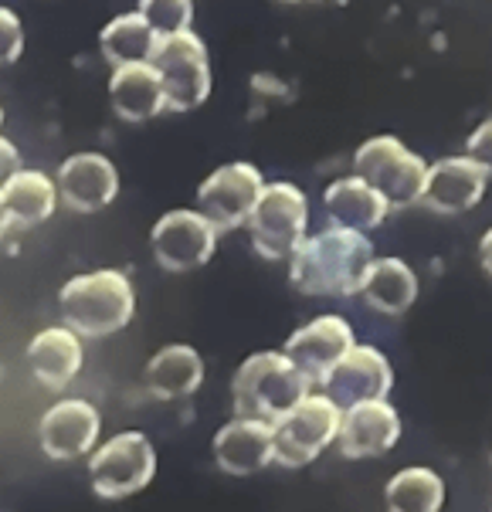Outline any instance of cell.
<instances>
[{
    "label": "cell",
    "mask_w": 492,
    "mask_h": 512,
    "mask_svg": "<svg viewBox=\"0 0 492 512\" xmlns=\"http://www.w3.org/2000/svg\"><path fill=\"white\" fill-rule=\"evenodd\" d=\"M374 258V241L367 234L330 224L316 234H306L302 245L289 255V282L309 299H347L360 292V282Z\"/></svg>",
    "instance_id": "cell-1"
},
{
    "label": "cell",
    "mask_w": 492,
    "mask_h": 512,
    "mask_svg": "<svg viewBox=\"0 0 492 512\" xmlns=\"http://www.w3.org/2000/svg\"><path fill=\"white\" fill-rule=\"evenodd\" d=\"M62 326L79 333L82 340L123 333L136 316V289L119 268H96V272L75 275L58 292Z\"/></svg>",
    "instance_id": "cell-2"
},
{
    "label": "cell",
    "mask_w": 492,
    "mask_h": 512,
    "mask_svg": "<svg viewBox=\"0 0 492 512\" xmlns=\"http://www.w3.org/2000/svg\"><path fill=\"white\" fill-rule=\"evenodd\" d=\"M306 394H313V380L282 350L252 353L231 377V401L245 418L279 421Z\"/></svg>",
    "instance_id": "cell-3"
},
{
    "label": "cell",
    "mask_w": 492,
    "mask_h": 512,
    "mask_svg": "<svg viewBox=\"0 0 492 512\" xmlns=\"http://www.w3.org/2000/svg\"><path fill=\"white\" fill-rule=\"evenodd\" d=\"M252 245L269 262H289V255L309 234V197L306 190L289 180H272L262 187L258 201L248 214Z\"/></svg>",
    "instance_id": "cell-4"
},
{
    "label": "cell",
    "mask_w": 492,
    "mask_h": 512,
    "mask_svg": "<svg viewBox=\"0 0 492 512\" xmlns=\"http://www.w3.org/2000/svg\"><path fill=\"white\" fill-rule=\"evenodd\" d=\"M353 173L367 180L377 194L391 204V211L414 207L425 187L428 160L421 153L408 150L397 136H370L353 153Z\"/></svg>",
    "instance_id": "cell-5"
},
{
    "label": "cell",
    "mask_w": 492,
    "mask_h": 512,
    "mask_svg": "<svg viewBox=\"0 0 492 512\" xmlns=\"http://www.w3.org/2000/svg\"><path fill=\"white\" fill-rule=\"evenodd\" d=\"M150 65L157 68L163 82L170 112H191L204 106L211 95V58H207V45L201 34H194V28L170 34V38H157Z\"/></svg>",
    "instance_id": "cell-6"
},
{
    "label": "cell",
    "mask_w": 492,
    "mask_h": 512,
    "mask_svg": "<svg viewBox=\"0 0 492 512\" xmlns=\"http://www.w3.org/2000/svg\"><path fill=\"white\" fill-rule=\"evenodd\" d=\"M157 475V451L140 431H119L89 455V485L99 499H129Z\"/></svg>",
    "instance_id": "cell-7"
},
{
    "label": "cell",
    "mask_w": 492,
    "mask_h": 512,
    "mask_svg": "<svg viewBox=\"0 0 492 512\" xmlns=\"http://www.w3.org/2000/svg\"><path fill=\"white\" fill-rule=\"evenodd\" d=\"M336 431H340V407L326 394H306L292 411L272 421V462L286 468L316 462L336 441Z\"/></svg>",
    "instance_id": "cell-8"
},
{
    "label": "cell",
    "mask_w": 492,
    "mask_h": 512,
    "mask_svg": "<svg viewBox=\"0 0 492 512\" xmlns=\"http://www.w3.org/2000/svg\"><path fill=\"white\" fill-rule=\"evenodd\" d=\"M265 187V177L255 163H224L214 173H207L204 184L197 187V214L211 221V228L224 234L248 224V214Z\"/></svg>",
    "instance_id": "cell-9"
},
{
    "label": "cell",
    "mask_w": 492,
    "mask_h": 512,
    "mask_svg": "<svg viewBox=\"0 0 492 512\" xmlns=\"http://www.w3.org/2000/svg\"><path fill=\"white\" fill-rule=\"evenodd\" d=\"M214 248H218V231L211 228L204 214L187 211V207L167 211L150 231L153 258H157L163 272L174 275L204 268L214 258Z\"/></svg>",
    "instance_id": "cell-10"
},
{
    "label": "cell",
    "mask_w": 492,
    "mask_h": 512,
    "mask_svg": "<svg viewBox=\"0 0 492 512\" xmlns=\"http://www.w3.org/2000/svg\"><path fill=\"white\" fill-rule=\"evenodd\" d=\"M394 390V367L377 346L357 343L336 367L326 373L323 394L340 407H353L364 401H387Z\"/></svg>",
    "instance_id": "cell-11"
},
{
    "label": "cell",
    "mask_w": 492,
    "mask_h": 512,
    "mask_svg": "<svg viewBox=\"0 0 492 512\" xmlns=\"http://www.w3.org/2000/svg\"><path fill=\"white\" fill-rule=\"evenodd\" d=\"M99 431L102 418L96 404L82 401V397H65L41 414L38 441L51 462H75V458H89L96 451Z\"/></svg>",
    "instance_id": "cell-12"
},
{
    "label": "cell",
    "mask_w": 492,
    "mask_h": 512,
    "mask_svg": "<svg viewBox=\"0 0 492 512\" xmlns=\"http://www.w3.org/2000/svg\"><path fill=\"white\" fill-rule=\"evenodd\" d=\"M353 346H357V336H353V326L347 319L340 312H323V316L309 319L306 326H299L286 340V346H282V353L313 384H323L326 373L347 357Z\"/></svg>",
    "instance_id": "cell-13"
},
{
    "label": "cell",
    "mask_w": 492,
    "mask_h": 512,
    "mask_svg": "<svg viewBox=\"0 0 492 512\" xmlns=\"http://www.w3.org/2000/svg\"><path fill=\"white\" fill-rule=\"evenodd\" d=\"M489 187V173L472 163L469 156H442V160L428 163L425 187H421L418 204L431 214L455 218V214L472 211Z\"/></svg>",
    "instance_id": "cell-14"
},
{
    "label": "cell",
    "mask_w": 492,
    "mask_h": 512,
    "mask_svg": "<svg viewBox=\"0 0 492 512\" xmlns=\"http://www.w3.org/2000/svg\"><path fill=\"white\" fill-rule=\"evenodd\" d=\"M58 201H65L79 214H96L109 207L119 194V170L106 153L82 150L62 160L55 177Z\"/></svg>",
    "instance_id": "cell-15"
},
{
    "label": "cell",
    "mask_w": 492,
    "mask_h": 512,
    "mask_svg": "<svg viewBox=\"0 0 492 512\" xmlns=\"http://www.w3.org/2000/svg\"><path fill=\"white\" fill-rule=\"evenodd\" d=\"M401 441V414L387 401H364L340 411V431L333 445L343 458L360 462V458L387 455Z\"/></svg>",
    "instance_id": "cell-16"
},
{
    "label": "cell",
    "mask_w": 492,
    "mask_h": 512,
    "mask_svg": "<svg viewBox=\"0 0 492 512\" xmlns=\"http://www.w3.org/2000/svg\"><path fill=\"white\" fill-rule=\"evenodd\" d=\"M211 451L221 472L238 475V479L258 475L262 468L272 465V421L235 414L228 424L218 428Z\"/></svg>",
    "instance_id": "cell-17"
},
{
    "label": "cell",
    "mask_w": 492,
    "mask_h": 512,
    "mask_svg": "<svg viewBox=\"0 0 492 512\" xmlns=\"http://www.w3.org/2000/svg\"><path fill=\"white\" fill-rule=\"evenodd\" d=\"M323 211H326V218H330L333 228L370 234L387 221L391 204H387L384 197L367 184V180H360L357 173H347V177H336L326 184Z\"/></svg>",
    "instance_id": "cell-18"
},
{
    "label": "cell",
    "mask_w": 492,
    "mask_h": 512,
    "mask_svg": "<svg viewBox=\"0 0 492 512\" xmlns=\"http://www.w3.org/2000/svg\"><path fill=\"white\" fill-rule=\"evenodd\" d=\"M109 106L123 123H150L167 112V95L150 62L119 65L109 75Z\"/></svg>",
    "instance_id": "cell-19"
},
{
    "label": "cell",
    "mask_w": 492,
    "mask_h": 512,
    "mask_svg": "<svg viewBox=\"0 0 492 512\" xmlns=\"http://www.w3.org/2000/svg\"><path fill=\"white\" fill-rule=\"evenodd\" d=\"M82 336L68 326H48L28 343V367L41 387L65 390L82 370Z\"/></svg>",
    "instance_id": "cell-20"
},
{
    "label": "cell",
    "mask_w": 492,
    "mask_h": 512,
    "mask_svg": "<svg viewBox=\"0 0 492 512\" xmlns=\"http://www.w3.org/2000/svg\"><path fill=\"white\" fill-rule=\"evenodd\" d=\"M418 292H421L418 272L404 258L384 255L370 262L357 295H364L367 306L381 312V316H404L418 302Z\"/></svg>",
    "instance_id": "cell-21"
},
{
    "label": "cell",
    "mask_w": 492,
    "mask_h": 512,
    "mask_svg": "<svg viewBox=\"0 0 492 512\" xmlns=\"http://www.w3.org/2000/svg\"><path fill=\"white\" fill-rule=\"evenodd\" d=\"M143 384L157 401H180L191 397L204 384V360L194 346L170 343L150 357L143 370Z\"/></svg>",
    "instance_id": "cell-22"
},
{
    "label": "cell",
    "mask_w": 492,
    "mask_h": 512,
    "mask_svg": "<svg viewBox=\"0 0 492 512\" xmlns=\"http://www.w3.org/2000/svg\"><path fill=\"white\" fill-rule=\"evenodd\" d=\"M0 190H4V204L11 211V221L21 224V228L45 224L58 207V187L45 170L21 167Z\"/></svg>",
    "instance_id": "cell-23"
},
{
    "label": "cell",
    "mask_w": 492,
    "mask_h": 512,
    "mask_svg": "<svg viewBox=\"0 0 492 512\" xmlns=\"http://www.w3.org/2000/svg\"><path fill=\"white\" fill-rule=\"evenodd\" d=\"M387 512H442L445 509V479L435 468L408 465L391 475L384 489Z\"/></svg>",
    "instance_id": "cell-24"
},
{
    "label": "cell",
    "mask_w": 492,
    "mask_h": 512,
    "mask_svg": "<svg viewBox=\"0 0 492 512\" xmlns=\"http://www.w3.org/2000/svg\"><path fill=\"white\" fill-rule=\"evenodd\" d=\"M153 48H157V34H153L150 24L143 21L140 11L116 14L99 34V51L112 68L150 62Z\"/></svg>",
    "instance_id": "cell-25"
},
{
    "label": "cell",
    "mask_w": 492,
    "mask_h": 512,
    "mask_svg": "<svg viewBox=\"0 0 492 512\" xmlns=\"http://www.w3.org/2000/svg\"><path fill=\"white\" fill-rule=\"evenodd\" d=\"M136 11L150 24L157 38H170V34L191 31L194 24V0H140Z\"/></svg>",
    "instance_id": "cell-26"
},
{
    "label": "cell",
    "mask_w": 492,
    "mask_h": 512,
    "mask_svg": "<svg viewBox=\"0 0 492 512\" xmlns=\"http://www.w3.org/2000/svg\"><path fill=\"white\" fill-rule=\"evenodd\" d=\"M24 51V24L11 7L0 4V65H14Z\"/></svg>",
    "instance_id": "cell-27"
},
{
    "label": "cell",
    "mask_w": 492,
    "mask_h": 512,
    "mask_svg": "<svg viewBox=\"0 0 492 512\" xmlns=\"http://www.w3.org/2000/svg\"><path fill=\"white\" fill-rule=\"evenodd\" d=\"M465 156H469L472 163H479L492 177V116L482 119V123L472 129L469 143H465Z\"/></svg>",
    "instance_id": "cell-28"
},
{
    "label": "cell",
    "mask_w": 492,
    "mask_h": 512,
    "mask_svg": "<svg viewBox=\"0 0 492 512\" xmlns=\"http://www.w3.org/2000/svg\"><path fill=\"white\" fill-rule=\"evenodd\" d=\"M17 170H21V153H17V146L7 140V136H0V187H4Z\"/></svg>",
    "instance_id": "cell-29"
},
{
    "label": "cell",
    "mask_w": 492,
    "mask_h": 512,
    "mask_svg": "<svg viewBox=\"0 0 492 512\" xmlns=\"http://www.w3.org/2000/svg\"><path fill=\"white\" fill-rule=\"evenodd\" d=\"M479 265L492 275V228L482 234V241H479Z\"/></svg>",
    "instance_id": "cell-30"
},
{
    "label": "cell",
    "mask_w": 492,
    "mask_h": 512,
    "mask_svg": "<svg viewBox=\"0 0 492 512\" xmlns=\"http://www.w3.org/2000/svg\"><path fill=\"white\" fill-rule=\"evenodd\" d=\"M11 211H7V204H4V190H0V238L7 234V228H11Z\"/></svg>",
    "instance_id": "cell-31"
},
{
    "label": "cell",
    "mask_w": 492,
    "mask_h": 512,
    "mask_svg": "<svg viewBox=\"0 0 492 512\" xmlns=\"http://www.w3.org/2000/svg\"><path fill=\"white\" fill-rule=\"evenodd\" d=\"M279 4H323V0H279Z\"/></svg>",
    "instance_id": "cell-32"
},
{
    "label": "cell",
    "mask_w": 492,
    "mask_h": 512,
    "mask_svg": "<svg viewBox=\"0 0 492 512\" xmlns=\"http://www.w3.org/2000/svg\"><path fill=\"white\" fill-rule=\"evenodd\" d=\"M0 129H4V106H0Z\"/></svg>",
    "instance_id": "cell-33"
},
{
    "label": "cell",
    "mask_w": 492,
    "mask_h": 512,
    "mask_svg": "<svg viewBox=\"0 0 492 512\" xmlns=\"http://www.w3.org/2000/svg\"><path fill=\"white\" fill-rule=\"evenodd\" d=\"M489 462H492V458H489Z\"/></svg>",
    "instance_id": "cell-34"
}]
</instances>
